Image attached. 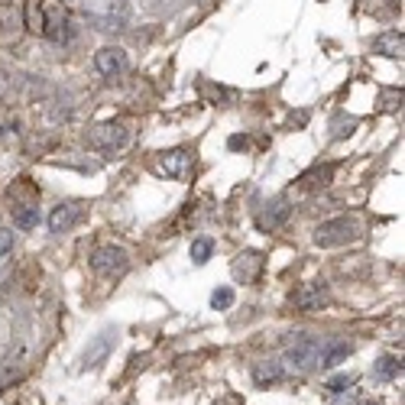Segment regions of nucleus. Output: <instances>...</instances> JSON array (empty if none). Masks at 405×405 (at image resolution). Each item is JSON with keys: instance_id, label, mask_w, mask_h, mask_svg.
<instances>
[{"instance_id": "9", "label": "nucleus", "mask_w": 405, "mask_h": 405, "mask_svg": "<svg viewBox=\"0 0 405 405\" xmlns=\"http://www.w3.org/2000/svg\"><path fill=\"white\" fill-rule=\"evenodd\" d=\"M78 218H81V208L78 204H59V208H52V214H49V230L52 234H65L68 227H75L78 224Z\"/></svg>"}, {"instance_id": "19", "label": "nucleus", "mask_w": 405, "mask_h": 405, "mask_svg": "<svg viewBox=\"0 0 405 405\" xmlns=\"http://www.w3.org/2000/svg\"><path fill=\"white\" fill-rule=\"evenodd\" d=\"M350 386H354V376H347V373H340V376L328 380V389H331V392H347Z\"/></svg>"}, {"instance_id": "22", "label": "nucleus", "mask_w": 405, "mask_h": 405, "mask_svg": "<svg viewBox=\"0 0 405 405\" xmlns=\"http://www.w3.org/2000/svg\"><path fill=\"white\" fill-rule=\"evenodd\" d=\"M334 396H338V399H334L331 405H360L354 396H344V392H334Z\"/></svg>"}, {"instance_id": "1", "label": "nucleus", "mask_w": 405, "mask_h": 405, "mask_svg": "<svg viewBox=\"0 0 405 405\" xmlns=\"http://www.w3.org/2000/svg\"><path fill=\"white\" fill-rule=\"evenodd\" d=\"M114 344H117V334L114 331H101L98 338L91 340V344L85 347V354L78 357V373H88V370H98L104 360L110 357V350H114Z\"/></svg>"}, {"instance_id": "11", "label": "nucleus", "mask_w": 405, "mask_h": 405, "mask_svg": "<svg viewBox=\"0 0 405 405\" xmlns=\"http://www.w3.org/2000/svg\"><path fill=\"white\" fill-rule=\"evenodd\" d=\"M324 302H328V292H324V286H305L302 292L296 296V305L302 308V312H318Z\"/></svg>"}, {"instance_id": "15", "label": "nucleus", "mask_w": 405, "mask_h": 405, "mask_svg": "<svg viewBox=\"0 0 405 405\" xmlns=\"http://www.w3.org/2000/svg\"><path fill=\"white\" fill-rule=\"evenodd\" d=\"M350 357V344H331L324 354H321V366L324 370H331V366H338L340 360H347Z\"/></svg>"}, {"instance_id": "21", "label": "nucleus", "mask_w": 405, "mask_h": 405, "mask_svg": "<svg viewBox=\"0 0 405 405\" xmlns=\"http://www.w3.org/2000/svg\"><path fill=\"white\" fill-rule=\"evenodd\" d=\"M10 383H17V373H10L7 366H0V392L10 389Z\"/></svg>"}, {"instance_id": "2", "label": "nucleus", "mask_w": 405, "mask_h": 405, "mask_svg": "<svg viewBox=\"0 0 405 405\" xmlns=\"http://www.w3.org/2000/svg\"><path fill=\"white\" fill-rule=\"evenodd\" d=\"M91 266L98 276H120V272L127 270V250H124V246H114V244L98 246L91 256Z\"/></svg>"}, {"instance_id": "6", "label": "nucleus", "mask_w": 405, "mask_h": 405, "mask_svg": "<svg viewBox=\"0 0 405 405\" xmlns=\"http://www.w3.org/2000/svg\"><path fill=\"white\" fill-rule=\"evenodd\" d=\"M94 68H98L104 78H120L124 72H127V59H124V52L120 49L104 46V49H98V55H94Z\"/></svg>"}, {"instance_id": "10", "label": "nucleus", "mask_w": 405, "mask_h": 405, "mask_svg": "<svg viewBox=\"0 0 405 405\" xmlns=\"http://www.w3.org/2000/svg\"><path fill=\"white\" fill-rule=\"evenodd\" d=\"M159 169L166 172V175H172V178H185L188 169H192V156H188L185 150H169V152H162Z\"/></svg>"}, {"instance_id": "14", "label": "nucleus", "mask_w": 405, "mask_h": 405, "mask_svg": "<svg viewBox=\"0 0 405 405\" xmlns=\"http://www.w3.org/2000/svg\"><path fill=\"white\" fill-rule=\"evenodd\" d=\"M373 49L383 52V55H402V33H386V36H380V39L373 43Z\"/></svg>"}, {"instance_id": "17", "label": "nucleus", "mask_w": 405, "mask_h": 405, "mask_svg": "<svg viewBox=\"0 0 405 405\" xmlns=\"http://www.w3.org/2000/svg\"><path fill=\"white\" fill-rule=\"evenodd\" d=\"M13 224H17L20 230H33L36 224H39V214H36V208H20V211L13 214Z\"/></svg>"}, {"instance_id": "23", "label": "nucleus", "mask_w": 405, "mask_h": 405, "mask_svg": "<svg viewBox=\"0 0 405 405\" xmlns=\"http://www.w3.org/2000/svg\"><path fill=\"white\" fill-rule=\"evenodd\" d=\"M402 104V94H386V110H396Z\"/></svg>"}, {"instance_id": "7", "label": "nucleus", "mask_w": 405, "mask_h": 405, "mask_svg": "<svg viewBox=\"0 0 405 405\" xmlns=\"http://www.w3.org/2000/svg\"><path fill=\"white\" fill-rule=\"evenodd\" d=\"M288 214H292V208H288L286 198H272V201L263 208L260 218H256V224H260V230H276L288 220Z\"/></svg>"}, {"instance_id": "25", "label": "nucleus", "mask_w": 405, "mask_h": 405, "mask_svg": "<svg viewBox=\"0 0 405 405\" xmlns=\"http://www.w3.org/2000/svg\"><path fill=\"white\" fill-rule=\"evenodd\" d=\"M204 4H208V0H204Z\"/></svg>"}, {"instance_id": "3", "label": "nucleus", "mask_w": 405, "mask_h": 405, "mask_svg": "<svg viewBox=\"0 0 405 405\" xmlns=\"http://www.w3.org/2000/svg\"><path fill=\"white\" fill-rule=\"evenodd\" d=\"M130 140V130L124 124H98L88 130V146L94 150H120Z\"/></svg>"}, {"instance_id": "20", "label": "nucleus", "mask_w": 405, "mask_h": 405, "mask_svg": "<svg viewBox=\"0 0 405 405\" xmlns=\"http://www.w3.org/2000/svg\"><path fill=\"white\" fill-rule=\"evenodd\" d=\"M10 250H13V234L7 227H0V256L10 253Z\"/></svg>"}, {"instance_id": "5", "label": "nucleus", "mask_w": 405, "mask_h": 405, "mask_svg": "<svg viewBox=\"0 0 405 405\" xmlns=\"http://www.w3.org/2000/svg\"><path fill=\"white\" fill-rule=\"evenodd\" d=\"M286 360L296 366V370H312L318 363V340L308 338V334H298L296 344L286 350Z\"/></svg>"}, {"instance_id": "12", "label": "nucleus", "mask_w": 405, "mask_h": 405, "mask_svg": "<svg viewBox=\"0 0 405 405\" xmlns=\"http://www.w3.org/2000/svg\"><path fill=\"white\" fill-rule=\"evenodd\" d=\"M282 380V366H279L276 360H263V363H256L253 366V383L256 386H276V383Z\"/></svg>"}, {"instance_id": "24", "label": "nucleus", "mask_w": 405, "mask_h": 405, "mask_svg": "<svg viewBox=\"0 0 405 405\" xmlns=\"http://www.w3.org/2000/svg\"><path fill=\"white\" fill-rule=\"evenodd\" d=\"M360 405H383V402H360Z\"/></svg>"}, {"instance_id": "4", "label": "nucleus", "mask_w": 405, "mask_h": 405, "mask_svg": "<svg viewBox=\"0 0 405 405\" xmlns=\"http://www.w3.org/2000/svg\"><path fill=\"white\" fill-rule=\"evenodd\" d=\"M354 237V224L347 218H334V220H324L318 230H314V244L318 246H338L347 244Z\"/></svg>"}, {"instance_id": "8", "label": "nucleus", "mask_w": 405, "mask_h": 405, "mask_svg": "<svg viewBox=\"0 0 405 405\" xmlns=\"http://www.w3.org/2000/svg\"><path fill=\"white\" fill-rule=\"evenodd\" d=\"M230 270H234V276L240 279V282H256V279H260V272H263V256L253 253V250H246V253L237 256Z\"/></svg>"}, {"instance_id": "18", "label": "nucleus", "mask_w": 405, "mask_h": 405, "mask_svg": "<svg viewBox=\"0 0 405 405\" xmlns=\"http://www.w3.org/2000/svg\"><path fill=\"white\" fill-rule=\"evenodd\" d=\"M230 305H234V292L230 288H218L211 296V308H218V312H227Z\"/></svg>"}, {"instance_id": "13", "label": "nucleus", "mask_w": 405, "mask_h": 405, "mask_svg": "<svg viewBox=\"0 0 405 405\" xmlns=\"http://www.w3.org/2000/svg\"><path fill=\"white\" fill-rule=\"evenodd\" d=\"M399 373H402V363L396 360V357H380V360L373 363V376L380 383H389V380H396Z\"/></svg>"}, {"instance_id": "16", "label": "nucleus", "mask_w": 405, "mask_h": 405, "mask_svg": "<svg viewBox=\"0 0 405 405\" xmlns=\"http://www.w3.org/2000/svg\"><path fill=\"white\" fill-rule=\"evenodd\" d=\"M214 253V244L208 240V237H198V240H192V260L198 263V266H204V263L211 260Z\"/></svg>"}]
</instances>
